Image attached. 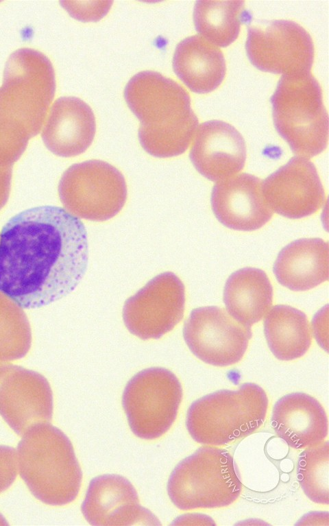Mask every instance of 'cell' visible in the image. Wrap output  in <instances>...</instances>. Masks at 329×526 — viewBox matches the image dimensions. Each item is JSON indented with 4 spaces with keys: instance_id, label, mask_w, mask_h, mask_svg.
Wrapping results in <instances>:
<instances>
[{
    "instance_id": "cell-1",
    "label": "cell",
    "mask_w": 329,
    "mask_h": 526,
    "mask_svg": "<svg viewBox=\"0 0 329 526\" xmlns=\"http://www.w3.org/2000/svg\"><path fill=\"white\" fill-rule=\"evenodd\" d=\"M87 233L65 209L25 210L0 233V292L23 309H36L73 291L88 265Z\"/></svg>"
},
{
    "instance_id": "cell-2",
    "label": "cell",
    "mask_w": 329,
    "mask_h": 526,
    "mask_svg": "<svg viewBox=\"0 0 329 526\" xmlns=\"http://www.w3.org/2000/svg\"><path fill=\"white\" fill-rule=\"evenodd\" d=\"M124 97L141 122L138 139L143 148L158 158L183 154L198 126L188 92L159 73H138L127 82Z\"/></svg>"
},
{
    "instance_id": "cell-3",
    "label": "cell",
    "mask_w": 329,
    "mask_h": 526,
    "mask_svg": "<svg viewBox=\"0 0 329 526\" xmlns=\"http://www.w3.org/2000/svg\"><path fill=\"white\" fill-rule=\"evenodd\" d=\"M19 474L32 494L50 505L73 501L82 472L69 438L48 422L30 427L17 446Z\"/></svg>"
},
{
    "instance_id": "cell-4",
    "label": "cell",
    "mask_w": 329,
    "mask_h": 526,
    "mask_svg": "<svg viewBox=\"0 0 329 526\" xmlns=\"http://www.w3.org/2000/svg\"><path fill=\"white\" fill-rule=\"evenodd\" d=\"M268 405L265 392L254 383H243L236 390L217 391L191 405L186 414V428L199 444L227 445L260 427Z\"/></svg>"
},
{
    "instance_id": "cell-5",
    "label": "cell",
    "mask_w": 329,
    "mask_h": 526,
    "mask_svg": "<svg viewBox=\"0 0 329 526\" xmlns=\"http://www.w3.org/2000/svg\"><path fill=\"white\" fill-rule=\"evenodd\" d=\"M271 103L275 128L293 153L309 158L326 148L328 115L311 73L282 75Z\"/></svg>"
},
{
    "instance_id": "cell-6",
    "label": "cell",
    "mask_w": 329,
    "mask_h": 526,
    "mask_svg": "<svg viewBox=\"0 0 329 526\" xmlns=\"http://www.w3.org/2000/svg\"><path fill=\"white\" fill-rule=\"evenodd\" d=\"M55 91V73L49 59L38 51L19 49L5 64L0 114L30 139L40 131Z\"/></svg>"
},
{
    "instance_id": "cell-7",
    "label": "cell",
    "mask_w": 329,
    "mask_h": 526,
    "mask_svg": "<svg viewBox=\"0 0 329 526\" xmlns=\"http://www.w3.org/2000/svg\"><path fill=\"white\" fill-rule=\"evenodd\" d=\"M242 486L231 454L208 445L175 467L168 480L167 492L182 510L218 508L234 503Z\"/></svg>"
},
{
    "instance_id": "cell-8",
    "label": "cell",
    "mask_w": 329,
    "mask_h": 526,
    "mask_svg": "<svg viewBox=\"0 0 329 526\" xmlns=\"http://www.w3.org/2000/svg\"><path fill=\"white\" fill-rule=\"evenodd\" d=\"M58 193L66 211L73 215L103 222L120 212L127 191L125 178L116 167L90 160L74 164L64 171Z\"/></svg>"
},
{
    "instance_id": "cell-9",
    "label": "cell",
    "mask_w": 329,
    "mask_h": 526,
    "mask_svg": "<svg viewBox=\"0 0 329 526\" xmlns=\"http://www.w3.org/2000/svg\"><path fill=\"white\" fill-rule=\"evenodd\" d=\"M182 398L176 376L163 368H149L127 383L122 404L132 431L138 438L156 439L174 422Z\"/></svg>"
},
{
    "instance_id": "cell-10",
    "label": "cell",
    "mask_w": 329,
    "mask_h": 526,
    "mask_svg": "<svg viewBox=\"0 0 329 526\" xmlns=\"http://www.w3.org/2000/svg\"><path fill=\"white\" fill-rule=\"evenodd\" d=\"M245 49L251 63L272 73H310L314 45L308 32L289 20H261L248 26Z\"/></svg>"
},
{
    "instance_id": "cell-11",
    "label": "cell",
    "mask_w": 329,
    "mask_h": 526,
    "mask_svg": "<svg viewBox=\"0 0 329 526\" xmlns=\"http://www.w3.org/2000/svg\"><path fill=\"white\" fill-rule=\"evenodd\" d=\"M184 304V284L175 274L164 272L125 301L123 322L140 339H159L180 322Z\"/></svg>"
},
{
    "instance_id": "cell-12",
    "label": "cell",
    "mask_w": 329,
    "mask_h": 526,
    "mask_svg": "<svg viewBox=\"0 0 329 526\" xmlns=\"http://www.w3.org/2000/svg\"><path fill=\"white\" fill-rule=\"evenodd\" d=\"M183 336L191 351L215 366H228L243 357L251 328L240 323L225 309L204 307L193 309L186 320Z\"/></svg>"
},
{
    "instance_id": "cell-13",
    "label": "cell",
    "mask_w": 329,
    "mask_h": 526,
    "mask_svg": "<svg viewBox=\"0 0 329 526\" xmlns=\"http://www.w3.org/2000/svg\"><path fill=\"white\" fill-rule=\"evenodd\" d=\"M0 415L19 435L35 425L50 422L53 394L47 380L19 366H0Z\"/></svg>"
},
{
    "instance_id": "cell-14",
    "label": "cell",
    "mask_w": 329,
    "mask_h": 526,
    "mask_svg": "<svg viewBox=\"0 0 329 526\" xmlns=\"http://www.w3.org/2000/svg\"><path fill=\"white\" fill-rule=\"evenodd\" d=\"M262 191L271 209L290 219L315 213L326 199L314 164L298 156L269 175L262 184Z\"/></svg>"
},
{
    "instance_id": "cell-15",
    "label": "cell",
    "mask_w": 329,
    "mask_h": 526,
    "mask_svg": "<svg viewBox=\"0 0 329 526\" xmlns=\"http://www.w3.org/2000/svg\"><path fill=\"white\" fill-rule=\"evenodd\" d=\"M81 510L92 525H160L148 509L140 505L133 485L118 475H103L93 479Z\"/></svg>"
},
{
    "instance_id": "cell-16",
    "label": "cell",
    "mask_w": 329,
    "mask_h": 526,
    "mask_svg": "<svg viewBox=\"0 0 329 526\" xmlns=\"http://www.w3.org/2000/svg\"><path fill=\"white\" fill-rule=\"evenodd\" d=\"M211 206L225 226L241 231L263 227L272 217L262 191V180L241 173L217 182L211 194Z\"/></svg>"
},
{
    "instance_id": "cell-17",
    "label": "cell",
    "mask_w": 329,
    "mask_h": 526,
    "mask_svg": "<svg viewBox=\"0 0 329 526\" xmlns=\"http://www.w3.org/2000/svg\"><path fill=\"white\" fill-rule=\"evenodd\" d=\"M189 157L203 176L212 181H221L243 169L246 145L234 126L222 121L210 120L199 125Z\"/></svg>"
},
{
    "instance_id": "cell-18",
    "label": "cell",
    "mask_w": 329,
    "mask_h": 526,
    "mask_svg": "<svg viewBox=\"0 0 329 526\" xmlns=\"http://www.w3.org/2000/svg\"><path fill=\"white\" fill-rule=\"evenodd\" d=\"M95 131V118L90 107L77 97H62L53 103L41 136L52 153L72 157L89 147Z\"/></svg>"
},
{
    "instance_id": "cell-19",
    "label": "cell",
    "mask_w": 329,
    "mask_h": 526,
    "mask_svg": "<svg viewBox=\"0 0 329 526\" xmlns=\"http://www.w3.org/2000/svg\"><path fill=\"white\" fill-rule=\"evenodd\" d=\"M271 427L279 438L295 449L317 445L327 437V414L317 399L294 392L280 398L274 405Z\"/></svg>"
},
{
    "instance_id": "cell-20",
    "label": "cell",
    "mask_w": 329,
    "mask_h": 526,
    "mask_svg": "<svg viewBox=\"0 0 329 526\" xmlns=\"http://www.w3.org/2000/svg\"><path fill=\"white\" fill-rule=\"evenodd\" d=\"M328 243L320 238H303L283 248L273 272L284 287L295 291L313 289L328 279Z\"/></svg>"
},
{
    "instance_id": "cell-21",
    "label": "cell",
    "mask_w": 329,
    "mask_h": 526,
    "mask_svg": "<svg viewBox=\"0 0 329 526\" xmlns=\"http://www.w3.org/2000/svg\"><path fill=\"white\" fill-rule=\"evenodd\" d=\"M173 68L191 91L199 94L215 90L226 72L222 51L199 35L187 37L178 44Z\"/></svg>"
},
{
    "instance_id": "cell-22",
    "label": "cell",
    "mask_w": 329,
    "mask_h": 526,
    "mask_svg": "<svg viewBox=\"0 0 329 526\" xmlns=\"http://www.w3.org/2000/svg\"><path fill=\"white\" fill-rule=\"evenodd\" d=\"M272 299L270 280L266 273L258 268L237 270L225 285L223 301L228 313L248 327L262 320L270 309Z\"/></svg>"
},
{
    "instance_id": "cell-23",
    "label": "cell",
    "mask_w": 329,
    "mask_h": 526,
    "mask_svg": "<svg viewBox=\"0 0 329 526\" xmlns=\"http://www.w3.org/2000/svg\"><path fill=\"white\" fill-rule=\"evenodd\" d=\"M264 331L270 350L282 361L303 356L311 344L306 314L289 305L272 307L265 320Z\"/></svg>"
},
{
    "instance_id": "cell-24",
    "label": "cell",
    "mask_w": 329,
    "mask_h": 526,
    "mask_svg": "<svg viewBox=\"0 0 329 526\" xmlns=\"http://www.w3.org/2000/svg\"><path fill=\"white\" fill-rule=\"evenodd\" d=\"M244 8V1H197L193 11L195 29L212 45L226 47L239 34Z\"/></svg>"
},
{
    "instance_id": "cell-25",
    "label": "cell",
    "mask_w": 329,
    "mask_h": 526,
    "mask_svg": "<svg viewBox=\"0 0 329 526\" xmlns=\"http://www.w3.org/2000/svg\"><path fill=\"white\" fill-rule=\"evenodd\" d=\"M328 473V441L306 448L300 455L297 480L304 494L316 503L329 504Z\"/></svg>"
},
{
    "instance_id": "cell-26",
    "label": "cell",
    "mask_w": 329,
    "mask_h": 526,
    "mask_svg": "<svg viewBox=\"0 0 329 526\" xmlns=\"http://www.w3.org/2000/svg\"><path fill=\"white\" fill-rule=\"evenodd\" d=\"M29 137L0 115V163H14L25 151Z\"/></svg>"
},
{
    "instance_id": "cell-27",
    "label": "cell",
    "mask_w": 329,
    "mask_h": 526,
    "mask_svg": "<svg viewBox=\"0 0 329 526\" xmlns=\"http://www.w3.org/2000/svg\"><path fill=\"white\" fill-rule=\"evenodd\" d=\"M112 1H60L75 19L82 21H98L108 12Z\"/></svg>"
},
{
    "instance_id": "cell-28",
    "label": "cell",
    "mask_w": 329,
    "mask_h": 526,
    "mask_svg": "<svg viewBox=\"0 0 329 526\" xmlns=\"http://www.w3.org/2000/svg\"><path fill=\"white\" fill-rule=\"evenodd\" d=\"M17 475V457L13 447L0 445V493L7 490Z\"/></svg>"
},
{
    "instance_id": "cell-29",
    "label": "cell",
    "mask_w": 329,
    "mask_h": 526,
    "mask_svg": "<svg viewBox=\"0 0 329 526\" xmlns=\"http://www.w3.org/2000/svg\"><path fill=\"white\" fill-rule=\"evenodd\" d=\"M12 166L0 165V209L5 204L9 195Z\"/></svg>"
}]
</instances>
